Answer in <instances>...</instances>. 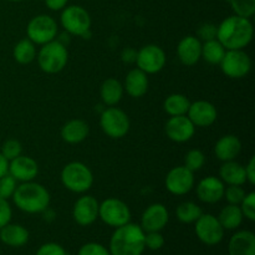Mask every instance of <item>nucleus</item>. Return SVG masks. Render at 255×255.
<instances>
[{"label": "nucleus", "instance_id": "nucleus-2", "mask_svg": "<svg viewBox=\"0 0 255 255\" xmlns=\"http://www.w3.org/2000/svg\"><path fill=\"white\" fill-rule=\"evenodd\" d=\"M144 233L139 224L127 223L115 228L110 239V254L111 255H142L144 246Z\"/></svg>", "mask_w": 255, "mask_h": 255}, {"label": "nucleus", "instance_id": "nucleus-28", "mask_svg": "<svg viewBox=\"0 0 255 255\" xmlns=\"http://www.w3.org/2000/svg\"><path fill=\"white\" fill-rule=\"evenodd\" d=\"M217 218L224 231H236L242 226L244 217L241 211V207L236 206V204H227L224 208H222Z\"/></svg>", "mask_w": 255, "mask_h": 255}, {"label": "nucleus", "instance_id": "nucleus-45", "mask_svg": "<svg viewBox=\"0 0 255 255\" xmlns=\"http://www.w3.org/2000/svg\"><path fill=\"white\" fill-rule=\"evenodd\" d=\"M67 2L69 0H45V5L52 11H60L67 6Z\"/></svg>", "mask_w": 255, "mask_h": 255}, {"label": "nucleus", "instance_id": "nucleus-14", "mask_svg": "<svg viewBox=\"0 0 255 255\" xmlns=\"http://www.w3.org/2000/svg\"><path fill=\"white\" fill-rule=\"evenodd\" d=\"M164 132L171 141L184 143L193 138L196 133V126L192 124L187 115L171 116L164 125Z\"/></svg>", "mask_w": 255, "mask_h": 255}, {"label": "nucleus", "instance_id": "nucleus-41", "mask_svg": "<svg viewBox=\"0 0 255 255\" xmlns=\"http://www.w3.org/2000/svg\"><path fill=\"white\" fill-rule=\"evenodd\" d=\"M35 255H67L66 251L64 249V247H61L57 243H45L40 247L36 251Z\"/></svg>", "mask_w": 255, "mask_h": 255}, {"label": "nucleus", "instance_id": "nucleus-8", "mask_svg": "<svg viewBox=\"0 0 255 255\" xmlns=\"http://www.w3.org/2000/svg\"><path fill=\"white\" fill-rule=\"evenodd\" d=\"M59 26L56 20L46 14H40L32 17L26 26V36L35 45H44L57 37Z\"/></svg>", "mask_w": 255, "mask_h": 255}, {"label": "nucleus", "instance_id": "nucleus-37", "mask_svg": "<svg viewBox=\"0 0 255 255\" xmlns=\"http://www.w3.org/2000/svg\"><path fill=\"white\" fill-rule=\"evenodd\" d=\"M17 187V182L9 173L0 177V198L9 199L14 194Z\"/></svg>", "mask_w": 255, "mask_h": 255}, {"label": "nucleus", "instance_id": "nucleus-31", "mask_svg": "<svg viewBox=\"0 0 255 255\" xmlns=\"http://www.w3.org/2000/svg\"><path fill=\"white\" fill-rule=\"evenodd\" d=\"M227 50L217 39L202 44V59L211 65H219Z\"/></svg>", "mask_w": 255, "mask_h": 255}, {"label": "nucleus", "instance_id": "nucleus-30", "mask_svg": "<svg viewBox=\"0 0 255 255\" xmlns=\"http://www.w3.org/2000/svg\"><path fill=\"white\" fill-rule=\"evenodd\" d=\"M189 105H191V101L187 96L182 94H172L164 100L163 109L169 116H182V115H187Z\"/></svg>", "mask_w": 255, "mask_h": 255}, {"label": "nucleus", "instance_id": "nucleus-19", "mask_svg": "<svg viewBox=\"0 0 255 255\" xmlns=\"http://www.w3.org/2000/svg\"><path fill=\"white\" fill-rule=\"evenodd\" d=\"M224 189H226V184L222 182L221 178L208 176L199 181L196 187V193L199 201L203 203L214 204L223 199Z\"/></svg>", "mask_w": 255, "mask_h": 255}, {"label": "nucleus", "instance_id": "nucleus-38", "mask_svg": "<svg viewBox=\"0 0 255 255\" xmlns=\"http://www.w3.org/2000/svg\"><path fill=\"white\" fill-rule=\"evenodd\" d=\"M246 191L242 186H228L224 189V197L228 204H236L239 206L243 198L246 197Z\"/></svg>", "mask_w": 255, "mask_h": 255}, {"label": "nucleus", "instance_id": "nucleus-3", "mask_svg": "<svg viewBox=\"0 0 255 255\" xmlns=\"http://www.w3.org/2000/svg\"><path fill=\"white\" fill-rule=\"evenodd\" d=\"M11 199L24 213L39 214L49 208L50 193L42 184L30 181L17 184Z\"/></svg>", "mask_w": 255, "mask_h": 255}, {"label": "nucleus", "instance_id": "nucleus-6", "mask_svg": "<svg viewBox=\"0 0 255 255\" xmlns=\"http://www.w3.org/2000/svg\"><path fill=\"white\" fill-rule=\"evenodd\" d=\"M60 22L65 31L74 36H81L86 39L91 31V16L85 7L80 5H70L61 10Z\"/></svg>", "mask_w": 255, "mask_h": 255}, {"label": "nucleus", "instance_id": "nucleus-12", "mask_svg": "<svg viewBox=\"0 0 255 255\" xmlns=\"http://www.w3.org/2000/svg\"><path fill=\"white\" fill-rule=\"evenodd\" d=\"M196 236L206 246H217L224 238V229L219 223L218 218L213 214L202 213V216L194 222Z\"/></svg>", "mask_w": 255, "mask_h": 255}, {"label": "nucleus", "instance_id": "nucleus-17", "mask_svg": "<svg viewBox=\"0 0 255 255\" xmlns=\"http://www.w3.org/2000/svg\"><path fill=\"white\" fill-rule=\"evenodd\" d=\"M7 173L20 183L34 181L39 174V164L32 157L20 154L16 158L9 161Z\"/></svg>", "mask_w": 255, "mask_h": 255}, {"label": "nucleus", "instance_id": "nucleus-35", "mask_svg": "<svg viewBox=\"0 0 255 255\" xmlns=\"http://www.w3.org/2000/svg\"><path fill=\"white\" fill-rule=\"evenodd\" d=\"M0 153H1L7 161H11V159L16 158V157H19L20 154L22 153V146L17 139H6V141L2 143Z\"/></svg>", "mask_w": 255, "mask_h": 255}, {"label": "nucleus", "instance_id": "nucleus-5", "mask_svg": "<svg viewBox=\"0 0 255 255\" xmlns=\"http://www.w3.org/2000/svg\"><path fill=\"white\" fill-rule=\"evenodd\" d=\"M61 183L72 193H86L94 184V173L82 162H70L62 168L60 174Z\"/></svg>", "mask_w": 255, "mask_h": 255}, {"label": "nucleus", "instance_id": "nucleus-39", "mask_svg": "<svg viewBox=\"0 0 255 255\" xmlns=\"http://www.w3.org/2000/svg\"><path fill=\"white\" fill-rule=\"evenodd\" d=\"M144 246L151 251H159L164 246V237L161 232H148L144 236Z\"/></svg>", "mask_w": 255, "mask_h": 255}, {"label": "nucleus", "instance_id": "nucleus-47", "mask_svg": "<svg viewBox=\"0 0 255 255\" xmlns=\"http://www.w3.org/2000/svg\"><path fill=\"white\" fill-rule=\"evenodd\" d=\"M7 171H9V161L0 153V177L7 174Z\"/></svg>", "mask_w": 255, "mask_h": 255}, {"label": "nucleus", "instance_id": "nucleus-42", "mask_svg": "<svg viewBox=\"0 0 255 255\" xmlns=\"http://www.w3.org/2000/svg\"><path fill=\"white\" fill-rule=\"evenodd\" d=\"M197 34H198L197 37L199 40H203V42L217 39V25L212 24V22H204L203 25H201Z\"/></svg>", "mask_w": 255, "mask_h": 255}, {"label": "nucleus", "instance_id": "nucleus-7", "mask_svg": "<svg viewBox=\"0 0 255 255\" xmlns=\"http://www.w3.org/2000/svg\"><path fill=\"white\" fill-rule=\"evenodd\" d=\"M100 126L104 133L110 138L120 139L126 136L131 127L129 117L119 107H109L100 116Z\"/></svg>", "mask_w": 255, "mask_h": 255}, {"label": "nucleus", "instance_id": "nucleus-43", "mask_svg": "<svg viewBox=\"0 0 255 255\" xmlns=\"http://www.w3.org/2000/svg\"><path fill=\"white\" fill-rule=\"evenodd\" d=\"M12 209L7 199L0 198V229L11 222Z\"/></svg>", "mask_w": 255, "mask_h": 255}, {"label": "nucleus", "instance_id": "nucleus-32", "mask_svg": "<svg viewBox=\"0 0 255 255\" xmlns=\"http://www.w3.org/2000/svg\"><path fill=\"white\" fill-rule=\"evenodd\" d=\"M202 213H203V211H202L201 207L191 201L182 202L176 209L177 219L184 224L194 223L202 216Z\"/></svg>", "mask_w": 255, "mask_h": 255}, {"label": "nucleus", "instance_id": "nucleus-46", "mask_svg": "<svg viewBox=\"0 0 255 255\" xmlns=\"http://www.w3.org/2000/svg\"><path fill=\"white\" fill-rule=\"evenodd\" d=\"M136 56L137 51L132 49V47H127V49H125L121 54L122 61L126 62V64H132V62L136 61Z\"/></svg>", "mask_w": 255, "mask_h": 255}, {"label": "nucleus", "instance_id": "nucleus-16", "mask_svg": "<svg viewBox=\"0 0 255 255\" xmlns=\"http://www.w3.org/2000/svg\"><path fill=\"white\" fill-rule=\"evenodd\" d=\"M169 221V212L162 203H153L147 207L141 216V228L144 233L161 232Z\"/></svg>", "mask_w": 255, "mask_h": 255}, {"label": "nucleus", "instance_id": "nucleus-18", "mask_svg": "<svg viewBox=\"0 0 255 255\" xmlns=\"http://www.w3.org/2000/svg\"><path fill=\"white\" fill-rule=\"evenodd\" d=\"M187 116L196 127H209L217 121L218 111L212 102L199 100L191 102Z\"/></svg>", "mask_w": 255, "mask_h": 255}, {"label": "nucleus", "instance_id": "nucleus-9", "mask_svg": "<svg viewBox=\"0 0 255 255\" xmlns=\"http://www.w3.org/2000/svg\"><path fill=\"white\" fill-rule=\"evenodd\" d=\"M99 218L106 226L119 228L131 222V209L121 199L107 198L100 203Z\"/></svg>", "mask_w": 255, "mask_h": 255}, {"label": "nucleus", "instance_id": "nucleus-27", "mask_svg": "<svg viewBox=\"0 0 255 255\" xmlns=\"http://www.w3.org/2000/svg\"><path fill=\"white\" fill-rule=\"evenodd\" d=\"M124 85L119 80L110 77L102 82L101 89H100V96H101L104 105L112 107L116 106L121 101L124 97Z\"/></svg>", "mask_w": 255, "mask_h": 255}, {"label": "nucleus", "instance_id": "nucleus-4", "mask_svg": "<svg viewBox=\"0 0 255 255\" xmlns=\"http://www.w3.org/2000/svg\"><path fill=\"white\" fill-rule=\"evenodd\" d=\"M39 67L46 74H59L69 62V51L66 45L55 39L41 45L36 55Z\"/></svg>", "mask_w": 255, "mask_h": 255}, {"label": "nucleus", "instance_id": "nucleus-36", "mask_svg": "<svg viewBox=\"0 0 255 255\" xmlns=\"http://www.w3.org/2000/svg\"><path fill=\"white\" fill-rule=\"evenodd\" d=\"M241 207V211L243 213L244 218H247L248 221L254 222L255 221V193L251 192V193H247L246 197L243 198V201L239 204Z\"/></svg>", "mask_w": 255, "mask_h": 255}, {"label": "nucleus", "instance_id": "nucleus-33", "mask_svg": "<svg viewBox=\"0 0 255 255\" xmlns=\"http://www.w3.org/2000/svg\"><path fill=\"white\" fill-rule=\"evenodd\" d=\"M234 15L251 19L255 14V0H229Z\"/></svg>", "mask_w": 255, "mask_h": 255}, {"label": "nucleus", "instance_id": "nucleus-11", "mask_svg": "<svg viewBox=\"0 0 255 255\" xmlns=\"http://www.w3.org/2000/svg\"><path fill=\"white\" fill-rule=\"evenodd\" d=\"M137 67L146 72L147 75L158 74L166 66L167 56L161 46L154 44L144 45L137 51L136 61Z\"/></svg>", "mask_w": 255, "mask_h": 255}, {"label": "nucleus", "instance_id": "nucleus-13", "mask_svg": "<svg viewBox=\"0 0 255 255\" xmlns=\"http://www.w3.org/2000/svg\"><path fill=\"white\" fill-rule=\"evenodd\" d=\"M166 189L173 196H184L194 187V172L186 166H177L167 173L164 179Z\"/></svg>", "mask_w": 255, "mask_h": 255}, {"label": "nucleus", "instance_id": "nucleus-40", "mask_svg": "<svg viewBox=\"0 0 255 255\" xmlns=\"http://www.w3.org/2000/svg\"><path fill=\"white\" fill-rule=\"evenodd\" d=\"M77 255H111L110 251L105 246L100 243H86L79 249V253Z\"/></svg>", "mask_w": 255, "mask_h": 255}, {"label": "nucleus", "instance_id": "nucleus-1", "mask_svg": "<svg viewBox=\"0 0 255 255\" xmlns=\"http://www.w3.org/2000/svg\"><path fill=\"white\" fill-rule=\"evenodd\" d=\"M254 27L251 19L232 15L217 26V40L226 50H244L253 40Z\"/></svg>", "mask_w": 255, "mask_h": 255}, {"label": "nucleus", "instance_id": "nucleus-23", "mask_svg": "<svg viewBox=\"0 0 255 255\" xmlns=\"http://www.w3.org/2000/svg\"><path fill=\"white\" fill-rule=\"evenodd\" d=\"M229 255H255V236L251 231H239L228 244Z\"/></svg>", "mask_w": 255, "mask_h": 255}, {"label": "nucleus", "instance_id": "nucleus-48", "mask_svg": "<svg viewBox=\"0 0 255 255\" xmlns=\"http://www.w3.org/2000/svg\"><path fill=\"white\" fill-rule=\"evenodd\" d=\"M9 1H12V2H19V1H22V0H9Z\"/></svg>", "mask_w": 255, "mask_h": 255}, {"label": "nucleus", "instance_id": "nucleus-24", "mask_svg": "<svg viewBox=\"0 0 255 255\" xmlns=\"http://www.w3.org/2000/svg\"><path fill=\"white\" fill-rule=\"evenodd\" d=\"M30 234L25 227L9 223L0 229V241L11 248H20L29 242Z\"/></svg>", "mask_w": 255, "mask_h": 255}, {"label": "nucleus", "instance_id": "nucleus-26", "mask_svg": "<svg viewBox=\"0 0 255 255\" xmlns=\"http://www.w3.org/2000/svg\"><path fill=\"white\" fill-rule=\"evenodd\" d=\"M219 178L227 186H243L247 183L246 169L236 161L223 162L219 169Z\"/></svg>", "mask_w": 255, "mask_h": 255}, {"label": "nucleus", "instance_id": "nucleus-22", "mask_svg": "<svg viewBox=\"0 0 255 255\" xmlns=\"http://www.w3.org/2000/svg\"><path fill=\"white\" fill-rule=\"evenodd\" d=\"M242 151V142L236 134H224L214 146L216 157L222 162L234 161Z\"/></svg>", "mask_w": 255, "mask_h": 255}, {"label": "nucleus", "instance_id": "nucleus-34", "mask_svg": "<svg viewBox=\"0 0 255 255\" xmlns=\"http://www.w3.org/2000/svg\"><path fill=\"white\" fill-rule=\"evenodd\" d=\"M206 164V156L201 149H191L187 152L186 157H184V166L192 172H197L199 169L203 168Z\"/></svg>", "mask_w": 255, "mask_h": 255}, {"label": "nucleus", "instance_id": "nucleus-20", "mask_svg": "<svg viewBox=\"0 0 255 255\" xmlns=\"http://www.w3.org/2000/svg\"><path fill=\"white\" fill-rule=\"evenodd\" d=\"M177 56L186 66H193L202 59V41L197 36L187 35L177 46Z\"/></svg>", "mask_w": 255, "mask_h": 255}, {"label": "nucleus", "instance_id": "nucleus-15", "mask_svg": "<svg viewBox=\"0 0 255 255\" xmlns=\"http://www.w3.org/2000/svg\"><path fill=\"white\" fill-rule=\"evenodd\" d=\"M99 201L95 197L85 194L75 202L72 218L81 227L91 226L99 218Z\"/></svg>", "mask_w": 255, "mask_h": 255}, {"label": "nucleus", "instance_id": "nucleus-44", "mask_svg": "<svg viewBox=\"0 0 255 255\" xmlns=\"http://www.w3.org/2000/svg\"><path fill=\"white\" fill-rule=\"evenodd\" d=\"M246 169V176H247V182H248L251 186L255 184V157H252L249 159L248 164L244 167Z\"/></svg>", "mask_w": 255, "mask_h": 255}, {"label": "nucleus", "instance_id": "nucleus-21", "mask_svg": "<svg viewBox=\"0 0 255 255\" xmlns=\"http://www.w3.org/2000/svg\"><path fill=\"white\" fill-rule=\"evenodd\" d=\"M149 81L148 75L139 70L138 67L132 69L128 74L126 75L124 84V90L127 92V95L133 99H139L144 96L148 91Z\"/></svg>", "mask_w": 255, "mask_h": 255}, {"label": "nucleus", "instance_id": "nucleus-10", "mask_svg": "<svg viewBox=\"0 0 255 255\" xmlns=\"http://www.w3.org/2000/svg\"><path fill=\"white\" fill-rule=\"evenodd\" d=\"M219 65L229 79H243L251 72L252 59L244 50H227Z\"/></svg>", "mask_w": 255, "mask_h": 255}, {"label": "nucleus", "instance_id": "nucleus-29", "mask_svg": "<svg viewBox=\"0 0 255 255\" xmlns=\"http://www.w3.org/2000/svg\"><path fill=\"white\" fill-rule=\"evenodd\" d=\"M36 46L31 40L22 39L16 42L12 50V56L14 60L20 65H29L36 59Z\"/></svg>", "mask_w": 255, "mask_h": 255}, {"label": "nucleus", "instance_id": "nucleus-25", "mask_svg": "<svg viewBox=\"0 0 255 255\" xmlns=\"http://www.w3.org/2000/svg\"><path fill=\"white\" fill-rule=\"evenodd\" d=\"M89 132L90 127L89 125H87V122H85L84 120H70V121H67L66 124L62 126L61 138L64 139L66 143L77 144L81 143L82 141L86 139V137L89 136Z\"/></svg>", "mask_w": 255, "mask_h": 255}]
</instances>
